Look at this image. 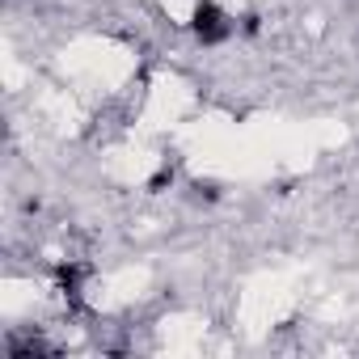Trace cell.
Instances as JSON below:
<instances>
[{
	"label": "cell",
	"instance_id": "1",
	"mask_svg": "<svg viewBox=\"0 0 359 359\" xmlns=\"http://www.w3.org/2000/svg\"><path fill=\"white\" fill-rule=\"evenodd\" d=\"M191 34L203 43V47H220L237 34V22L233 13H224L216 0H195V9H191Z\"/></svg>",
	"mask_w": 359,
	"mask_h": 359
}]
</instances>
